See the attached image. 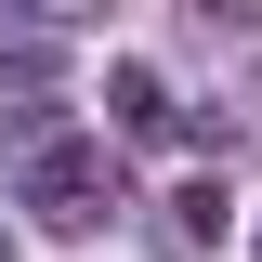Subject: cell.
I'll use <instances>...</instances> for the list:
<instances>
[{
	"label": "cell",
	"instance_id": "5",
	"mask_svg": "<svg viewBox=\"0 0 262 262\" xmlns=\"http://www.w3.org/2000/svg\"><path fill=\"white\" fill-rule=\"evenodd\" d=\"M0 262H13V223H0Z\"/></svg>",
	"mask_w": 262,
	"mask_h": 262
},
{
	"label": "cell",
	"instance_id": "4",
	"mask_svg": "<svg viewBox=\"0 0 262 262\" xmlns=\"http://www.w3.org/2000/svg\"><path fill=\"white\" fill-rule=\"evenodd\" d=\"M223 223H236V210H223V184H170V196H158V249H170V262H184V249H210Z\"/></svg>",
	"mask_w": 262,
	"mask_h": 262
},
{
	"label": "cell",
	"instance_id": "7",
	"mask_svg": "<svg viewBox=\"0 0 262 262\" xmlns=\"http://www.w3.org/2000/svg\"><path fill=\"white\" fill-rule=\"evenodd\" d=\"M249 262H262V223H249Z\"/></svg>",
	"mask_w": 262,
	"mask_h": 262
},
{
	"label": "cell",
	"instance_id": "2",
	"mask_svg": "<svg viewBox=\"0 0 262 262\" xmlns=\"http://www.w3.org/2000/svg\"><path fill=\"white\" fill-rule=\"evenodd\" d=\"M66 66H79V27H66V13H0V92H13V105L53 92ZM13 105H0V118H13Z\"/></svg>",
	"mask_w": 262,
	"mask_h": 262
},
{
	"label": "cell",
	"instance_id": "6",
	"mask_svg": "<svg viewBox=\"0 0 262 262\" xmlns=\"http://www.w3.org/2000/svg\"><path fill=\"white\" fill-rule=\"evenodd\" d=\"M249 118H262V79H249Z\"/></svg>",
	"mask_w": 262,
	"mask_h": 262
},
{
	"label": "cell",
	"instance_id": "1",
	"mask_svg": "<svg viewBox=\"0 0 262 262\" xmlns=\"http://www.w3.org/2000/svg\"><path fill=\"white\" fill-rule=\"evenodd\" d=\"M13 196H27L39 223H66V236H92V223H118V210H131L118 158H105L92 131H53V118H39L27 144H13Z\"/></svg>",
	"mask_w": 262,
	"mask_h": 262
},
{
	"label": "cell",
	"instance_id": "3",
	"mask_svg": "<svg viewBox=\"0 0 262 262\" xmlns=\"http://www.w3.org/2000/svg\"><path fill=\"white\" fill-rule=\"evenodd\" d=\"M105 118H118L131 144H184V92H170L144 53H118V66H105Z\"/></svg>",
	"mask_w": 262,
	"mask_h": 262
}]
</instances>
